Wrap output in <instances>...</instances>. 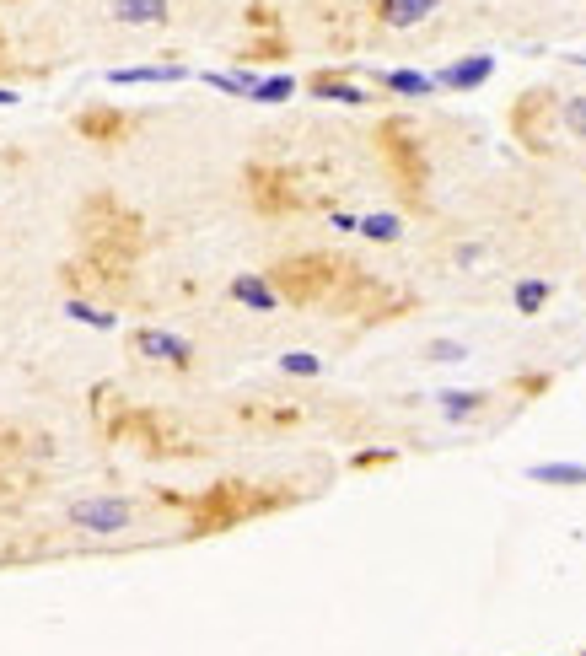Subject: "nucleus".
Here are the masks:
<instances>
[{
  "mask_svg": "<svg viewBox=\"0 0 586 656\" xmlns=\"http://www.w3.org/2000/svg\"><path fill=\"white\" fill-rule=\"evenodd\" d=\"M484 404H490V393H479V388H452V393H441V415H447L452 425L484 415Z\"/></svg>",
  "mask_w": 586,
  "mask_h": 656,
  "instance_id": "f3484780",
  "label": "nucleus"
},
{
  "mask_svg": "<svg viewBox=\"0 0 586 656\" xmlns=\"http://www.w3.org/2000/svg\"><path fill=\"white\" fill-rule=\"evenodd\" d=\"M33 490H38V468L0 463V501H27Z\"/></svg>",
  "mask_w": 586,
  "mask_h": 656,
  "instance_id": "aec40b11",
  "label": "nucleus"
},
{
  "mask_svg": "<svg viewBox=\"0 0 586 656\" xmlns=\"http://www.w3.org/2000/svg\"><path fill=\"white\" fill-rule=\"evenodd\" d=\"M355 269L361 264L339 259V253H291V259H280L269 269V280H275L280 302H291V307H334Z\"/></svg>",
  "mask_w": 586,
  "mask_h": 656,
  "instance_id": "f257e3e1",
  "label": "nucleus"
},
{
  "mask_svg": "<svg viewBox=\"0 0 586 656\" xmlns=\"http://www.w3.org/2000/svg\"><path fill=\"white\" fill-rule=\"evenodd\" d=\"M490 76H495V54H468V60H452L447 70H441L436 87H447V92H474V87H484Z\"/></svg>",
  "mask_w": 586,
  "mask_h": 656,
  "instance_id": "ddd939ff",
  "label": "nucleus"
},
{
  "mask_svg": "<svg viewBox=\"0 0 586 656\" xmlns=\"http://www.w3.org/2000/svg\"><path fill=\"white\" fill-rule=\"evenodd\" d=\"M130 350L146 355V361H156V366H189L194 361V345L189 339H178V334H167V328H135Z\"/></svg>",
  "mask_w": 586,
  "mask_h": 656,
  "instance_id": "9d476101",
  "label": "nucleus"
},
{
  "mask_svg": "<svg viewBox=\"0 0 586 656\" xmlns=\"http://www.w3.org/2000/svg\"><path fill=\"white\" fill-rule=\"evenodd\" d=\"M560 124L576 140H586V92H576V97H560Z\"/></svg>",
  "mask_w": 586,
  "mask_h": 656,
  "instance_id": "bb28decb",
  "label": "nucleus"
},
{
  "mask_svg": "<svg viewBox=\"0 0 586 656\" xmlns=\"http://www.w3.org/2000/svg\"><path fill=\"white\" fill-rule=\"evenodd\" d=\"M382 87L398 92V97H431L436 76H420V70H382Z\"/></svg>",
  "mask_w": 586,
  "mask_h": 656,
  "instance_id": "412c9836",
  "label": "nucleus"
},
{
  "mask_svg": "<svg viewBox=\"0 0 586 656\" xmlns=\"http://www.w3.org/2000/svg\"><path fill=\"white\" fill-rule=\"evenodd\" d=\"M248 22L253 27H275V11H269V6H248Z\"/></svg>",
  "mask_w": 586,
  "mask_h": 656,
  "instance_id": "473e14b6",
  "label": "nucleus"
},
{
  "mask_svg": "<svg viewBox=\"0 0 586 656\" xmlns=\"http://www.w3.org/2000/svg\"><path fill=\"white\" fill-rule=\"evenodd\" d=\"M371 140H377L382 162H388L393 183L409 194V205H425V183H431V156H425V140H414V130L404 119H382L377 130H371Z\"/></svg>",
  "mask_w": 586,
  "mask_h": 656,
  "instance_id": "20e7f679",
  "label": "nucleus"
},
{
  "mask_svg": "<svg viewBox=\"0 0 586 656\" xmlns=\"http://www.w3.org/2000/svg\"><path fill=\"white\" fill-rule=\"evenodd\" d=\"M0 70H6V38H0Z\"/></svg>",
  "mask_w": 586,
  "mask_h": 656,
  "instance_id": "c9c22d12",
  "label": "nucleus"
},
{
  "mask_svg": "<svg viewBox=\"0 0 586 656\" xmlns=\"http://www.w3.org/2000/svg\"><path fill=\"white\" fill-rule=\"evenodd\" d=\"M183 76H189L183 65H119V70H108L113 87H146V81H183Z\"/></svg>",
  "mask_w": 586,
  "mask_h": 656,
  "instance_id": "dca6fc26",
  "label": "nucleus"
},
{
  "mask_svg": "<svg viewBox=\"0 0 586 656\" xmlns=\"http://www.w3.org/2000/svg\"><path fill=\"white\" fill-rule=\"evenodd\" d=\"M167 0H113V17L119 22H135V27H162L167 22Z\"/></svg>",
  "mask_w": 586,
  "mask_h": 656,
  "instance_id": "a211bd4d",
  "label": "nucleus"
},
{
  "mask_svg": "<svg viewBox=\"0 0 586 656\" xmlns=\"http://www.w3.org/2000/svg\"><path fill=\"white\" fill-rule=\"evenodd\" d=\"M441 0H371V11H377V22L388 27H420Z\"/></svg>",
  "mask_w": 586,
  "mask_h": 656,
  "instance_id": "2eb2a0df",
  "label": "nucleus"
},
{
  "mask_svg": "<svg viewBox=\"0 0 586 656\" xmlns=\"http://www.w3.org/2000/svg\"><path fill=\"white\" fill-rule=\"evenodd\" d=\"M307 92L323 97V103H350V108H355V103H371L366 87L350 76V70H312V76H307Z\"/></svg>",
  "mask_w": 586,
  "mask_h": 656,
  "instance_id": "f8f14e48",
  "label": "nucleus"
},
{
  "mask_svg": "<svg viewBox=\"0 0 586 656\" xmlns=\"http://www.w3.org/2000/svg\"><path fill=\"white\" fill-rule=\"evenodd\" d=\"M242 189H248V205L259 210V216H296V210H307L302 173H291V167L248 162L242 167Z\"/></svg>",
  "mask_w": 586,
  "mask_h": 656,
  "instance_id": "39448f33",
  "label": "nucleus"
},
{
  "mask_svg": "<svg viewBox=\"0 0 586 656\" xmlns=\"http://www.w3.org/2000/svg\"><path fill=\"white\" fill-rule=\"evenodd\" d=\"M393 458H398V452H388V447H377V452H355L350 468H388Z\"/></svg>",
  "mask_w": 586,
  "mask_h": 656,
  "instance_id": "7c9ffc66",
  "label": "nucleus"
},
{
  "mask_svg": "<svg viewBox=\"0 0 586 656\" xmlns=\"http://www.w3.org/2000/svg\"><path fill=\"white\" fill-rule=\"evenodd\" d=\"M543 388H549V377H517V393H543Z\"/></svg>",
  "mask_w": 586,
  "mask_h": 656,
  "instance_id": "72a5a7b5",
  "label": "nucleus"
},
{
  "mask_svg": "<svg viewBox=\"0 0 586 656\" xmlns=\"http://www.w3.org/2000/svg\"><path fill=\"white\" fill-rule=\"evenodd\" d=\"M65 312H70V318H76V323H92V328H113V323H119V318H113V312L92 307V302H81V296H70V302H65Z\"/></svg>",
  "mask_w": 586,
  "mask_h": 656,
  "instance_id": "c85d7f7f",
  "label": "nucleus"
},
{
  "mask_svg": "<svg viewBox=\"0 0 586 656\" xmlns=\"http://www.w3.org/2000/svg\"><path fill=\"white\" fill-rule=\"evenodd\" d=\"M135 130H140V119L124 113V108H113V103H92V108L76 113V135L92 140V146H124Z\"/></svg>",
  "mask_w": 586,
  "mask_h": 656,
  "instance_id": "6e6552de",
  "label": "nucleus"
},
{
  "mask_svg": "<svg viewBox=\"0 0 586 656\" xmlns=\"http://www.w3.org/2000/svg\"><path fill=\"white\" fill-rule=\"evenodd\" d=\"M291 92H296V76H285L280 70V76H264L259 87H253V103H285Z\"/></svg>",
  "mask_w": 586,
  "mask_h": 656,
  "instance_id": "a878e982",
  "label": "nucleus"
},
{
  "mask_svg": "<svg viewBox=\"0 0 586 656\" xmlns=\"http://www.w3.org/2000/svg\"><path fill=\"white\" fill-rule=\"evenodd\" d=\"M11 103H17V92H11V87H0V108H11Z\"/></svg>",
  "mask_w": 586,
  "mask_h": 656,
  "instance_id": "f704fd0d",
  "label": "nucleus"
},
{
  "mask_svg": "<svg viewBox=\"0 0 586 656\" xmlns=\"http://www.w3.org/2000/svg\"><path fill=\"white\" fill-rule=\"evenodd\" d=\"M108 441H130V447H146V452H183L178 431L167 425V415H156V409H124V420L108 431Z\"/></svg>",
  "mask_w": 586,
  "mask_h": 656,
  "instance_id": "0eeeda50",
  "label": "nucleus"
},
{
  "mask_svg": "<svg viewBox=\"0 0 586 656\" xmlns=\"http://www.w3.org/2000/svg\"><path fill=\"white\" fill-rule=\"evenodd\" d=\"M124 409H130V404H124ZM124 409H119V393H113V382H97V388H92V415H97V425H103V436L124 420Z\"/></svg>",
  "mask_w": 586,
  "mask_h": 656,
  "instance_id": "5701e85b",
  "label": "nucleus"
},
{
  "mask_svg": "<svg viewBox=\"0 0 586 656\" xmlns=\"http://www.w3.org/2000/svg\"><path fill=\"white\" fill-rule=\"evenodd\" d=\"M248 54H253V60H285V44H280V38H259Z\"/></svg>",
  "mask_w": 586,
  "mask_h": 656,
  "instance_id": "2f4dec72",
  "label": "nucleus"
},
{
  "mask_svg": "<svg viewBox=\"0 0 586 656\" xmlns=\"http://www.w3.org/2000/svg\"><path fill=\"white\" fill-rule=\"evenodd\" d=\"M183 506H189V533L205 538V533H226V527H237L248 517H264V511L291 506V495L259 490V484H248V479H221V484H210L205 495H194V501H183Z\"/></svg>",
  "mask_w": 586,
  "mask_h": 656,
  "instance_id": "f03ea898",
  "label": "nucleus"
},
{
  "mask_svg": "<svg viewBox=\"0 0 586 656\" xmlns=\"http://www.w3.org/2000/svg\"><path fill=\"white\" fill-rule=\"evenodd\" d=\"M554 130H560V97L549 87H533L511 103V135L522 140L533 156H549L554 151Z\"/></svg>",
  "mask_w": 586,
  "mask_h": 656,
  "instance_id": "423d86ee",
  "label": "nucleus"
},
{
  "mask_svg": "<svg viewBox=\"0 0 586 656\" xmlns=\"http://www.w3.org/2000/svg\"><path fill=\"white\" fill-rule=\"evenodd\" d=\"M76 232H81V248H113V253H130V259L146 248V221H140V210H130L113 194H92L87 205H81Z\"/></svg>",
  "mask_w": 586,
  "mask_h": 656,
  "instance_id": "7ed1b4c3",
  "label": "nucleus"
},
{
  "mask_svg": "<svg viewBox=\"0 0 586 656\" xmlns=\"http://www.w3.org/2000/svg\"><path fill=\"white\" fill-rule=\"evenodd\" d=\"M226 296H232L237 307H248V312H280V291H275L269 275H237L232 285H226Z\"/></svg>",
  "mask_w": 586,
  "mask_h": 656,
  "instance_id": "4468645a",
  "label": "nucleus"
},
{
  "mask_svg": "<svg viewBox=\"0 0 586 656\" xmlns=\"http://www.w3.org/2000/svg\"><path fill=\"white\" fill-rule=\"evenodd\" d=\"M361 237H366V242H398V237H404V216H393V210L361 216Z\"/></svg>",
  "mask_w": 586,
  "mask_h": 656,
  "instance_id": "b1692460",
  "label": "nucleus"
},
{
  "mask_svg": "<svg viewBox=\"0 0 586 656\" xmlns=\"http://www.w3.org/2000/svg\"><path fill=\"white\" fill-rule=\"evenodd\" d=\"M425 355H431V361H468V345H457V339H431Z\"/></svg>",
  "mask_w": 586,
  "mask_h": 656,
  "instance_id": "c756f323",
  "label": "nucleus"
},
{
  "mask_svg": "<svg viewBox=\"0 0 586 656\" xmlns=\"http://www.w3.org/2000/svg\"><path fill=\"white\" fill-rule=\"evenodd\" d=\"M527 479L554 484V490H576V484H586V463H533L527 468Z\"/></svg>",
  "mask_w": 586,
  "mask_h": 656,
  "instance_id": "6ab92c4d",
  "label": "nucleus"
},
{
  "mask_svg": "<svg viewBox=\"0 0 586 656\" xmlns=\"http://www.w3.org/2000/svg\"><path fill=\"white\" fill-rule=\"evenodd\" d=\"M581 656H586V651H581Z\"/></svg>",
  "mask_w": 586,
  "mask_h": 656,
  "instance_id": "e433bc0d",
  "label": "nucleus"
},
{
  "mask_svg": "<svg viewBox=\"0 0 586 656\" xmlns=\"http://www.w3.org/2000/svg\"><path fill=\"white\" fill-rule=\"evenodd\" d=\"M27 458H54V441L33 425H17V420H0V463H22Z\"/></svg>",
  "mask_w": 586,
  "mask_h": 656,
  "instance_id": "9b49d317",
  "label": "nucleus"
},
{
  "mask_svg": "<svg viewBox=\"0 0 586 656\" xmlns=\"http://www.w3.org/2000/svg\"><path fill=\"white\" fill-rule=\"evenodd\" d=\"M205 81L232 97H253V87H259V76H248V70H205Z\"/></svg>",
  "mask_w": 586,
  "mask_h": 656,
  "instance_id": "393cba45",
  "label": "nucleus"
},
{
  "mask_svg": "<svg viewBox=\"0 0 586 656\" xmlns=\"http://www.w3.org/2000/svg\"><path fill=\"white\" fill-rule=\"evenodd\" d=\"M280 372H285V377H318L323 361H318L312 350H285V355H280Z\"/></svg>",
  "mask_w": 586,
  "mask_h": 656,
  "instance_id": "cd10ccee",
  "label": "nucleus"
},
{
  "mask_svg": "<svg viewBox=\"0 0 586 656\" xmlns=\"http://www.w3.org/2000/svg\"><path fill=\"white\" fill-rule=\"evenodd\" d=\"M135 522V506L124 495H92V501H70V527L81 533H124Z\"/></svg>",
  "mask_w": 586,
  "mask_h": 656,
  "instance_id": "1a4fd4ad",
  "label": "nucleus"
},
{
  "mask_svg": "<svg viewBox=\"0 0 586 656\" xmlns=\"http://www.w3.org/2000/svg\"><path fill=\"white\" fill-rule=\"evenodd\" d=\"M549 296H554V285L549 280H517V291H511V302H517L522 318H538L543 307H549Z\"/></svg>",
  "mask_w": 586,
  "mask_h": 656,
  "instance_id": "4be33fe9",
  "label": "nucleus"
}]
</instances>
